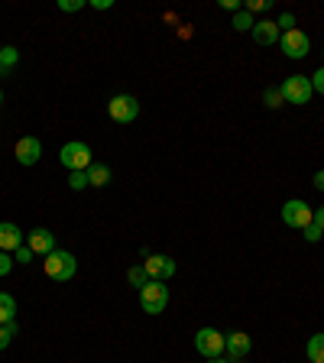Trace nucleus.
<instances>
[{
	"label": "nucleus",
	"instance_id": "nucleus-27",
	"mask_svg": "<svg viewBox=\"0 0 324 363\" xmlns=\"http://www.w3.org/2000/svg\"><path fill=\"white\" fill-rule=\"evenodd\" d=\"M58 10L62 13H78V10H85V0H58Z\"/></svg>",
	"mask_w": 324,
	"mask_h": 363
},
{
	"label": "nucleus",
	"instance_id": "nucleus-17",
	"mask_svg": "<svg viewBox=\"0 0 324 363\" xmlns=\"http://www.w3.org/2000/svg\"><path fill=\"white\" fill-rule=\"evenodd\" d=\"M16 321V299L10 292H0V324Z\"/></svg>",
	"mask_w": 324,
	"mask_h": 363
},
{
	"label": "nucleus",
	"instance_id": "nucleus-5",
	"mask_svg": "<svg viewBox=\"0 0 324 363\" xmlns=\"http://www.w3.org/2000/svg\"><path fill=\"white\" fill-rule=\"evenodd\" d=\"M315 221V208L301 198H292V202L282 204V224L292 227V230H305L308 224Z\"/></svg>",
	"mask_w": 324,
	"mask_h": 363
},
{
	"label": "nucleus",
	"instance_id": "nucleus-25",
	"mask_svg": "<svg viewBox=\"0 0 324 363\" xmlns=\"http://www.w3.org/2000/svg\"><path fill=\"white\" fill-rule=\"evenodd\" d=\"M301 237H305L308 243H318V240H321V237H324V230H321V227L315 224V221H311V224H308L305 230H301Z\"/></svg>",
	"mask_w": 324,
	"mask_h": 363
},
{
	"label": "nucleus",
	"instance_id": "nucleus-39",
	"mask_svg": "<svg viewBox=\"0 0 324 363\" xmlns=\"http://www.w3.org/2000/svg\"><path fill=\"white\" fill-rule=\"evenodd\" d=\"M321 56H324V52H321Z\"/></svg>",
	"mask_w": 324,
	"mask_h": 363
},
{
	"label": "nucleus",
	"instance_id": "nucleus-35",
	"mask_svg": "<svg viewBox=\"0 0 324 363\" xmlns=\"http://www.w3.org/2000/svg\"><path fill=\"white\" fill-rule=\"evenodd\" d=\"M208 363H230L227 357H214V360H208Z\"/></svg>",
	"mask_w": 324,
	"mask_h": 363
},
{
	"label": "nucleus",
	"instance_id": "nucleus-7",
	"mask_svg": "<svg viewBox=\"0 0 324 363\" xmlns=\"http://www.w3.org/2000/svg\"><path fill=\"white\" fill-rule=\"evenodd\" d=\"M194 350L204 357V360H214V357H224V334L218 328H201L194 334Z\"/></svg>",
	"mask_w": 324,
	"mask_h": 363
},
{
	"label": "nucleus",
	"instance_id": "nucleus-19",
	"mask_svg": "<svg viewBox=\"0 0 324 363\" xmlns=\"http://www.w3.org/2000/svg\"><path fill=\"white\" fill-rule=\"evenodd\" d=\"M127 283L133 285V289H143V285L149 283V276H146L143 263H139V266H130V269H127Z\"/></svg>",
	"mask_w": 324,
	"mask_h": 363
},
{
	"label": "nucleus",
	"instance_id": "nucleus-8",
	"mask_svg": "<svg viewBox=\"0 0 324 363\" xmlns=\"http://www.w3.org/2000/svg\"><path fill=\"white\" fill-rule=\"evenodd\" d=\"M143 269L149 279H156V283H169L178 266H175V259L166 257V253H149V257L143 259Z\"/></svg>",
	"mask_w": 324,
	"mask_h": 363
},
{
	"label": "nucleus",
	"instance_id": "nucleus-12",
	"mask_svg": "<svg viewBox=\"0 0 324 363\" xmlns=\"http://www.w3.org/2000/svg\"><path fill=\"white\" fill-rule=\"evenodd\" d=\"M26 247H30L36 257H49V253L56 250V234H52L49 227H32L30 234H26Z\"/></svg>",
	"mask_w": 324,
	"mask_h": 363
},
{
	"label": "nucleus",
	"instance_id": "nucleus-14",
	"mask_svg": "<svg viewBox=\"0 0 324 363\" xmlns=\"http://www.w3.org/2000/svg\"><path fill=\"white\" fill-rule=\"evenodd\" d=\"M26 243V234L10 221H0V250L4 253H16Z\"/></svg>",
	"mask_w": 324,
	"mask_h": 363
},
{
	"label": "nucleus",
	"instance_id": "nucleus-9",
	"mask_svg": "<svg viewBox=\"0 0 324 363\" xmlns=\"http://www.w3.org/2000/svg\"><path fill=\"white\" fill-rule=\"evenodd\" d=\"M279 49H282L285 59H305L308 52H311V39H308V32L292 30V32L279 36Z\"/></svg>",
	"mask_w": 324,
	"mask_h": 363
},
{
	"label": "nucleus",
	"instance_id": "nucleus-24",
	"mask_svg": "<svg viewBox=\"0 0 324 363\" xmlns=\"http://www.w3.org/2000/svg\"><path fill=\"white\" fill-rule=\"evenodd\" d=\"M243 10H247V13H269V10H273V0H250Z\"/></svg>",
	"mask_w": 324,
	"mask_h": 363
},
{
	"label": "nucleus",
	"instance_id": "nucleus-33",
	"mask_svg": "<svg viewBox=\"0 0 324 363\" xmlns=\"http://www.w3.org/2000/svg\"><path fill=\"white\" fill-rule=\"evenodd\" d=\"M91 7H94V10H111L113 0H91Z\"/></svg>",
	"mask_w": 324,
	"mask_h": 363
},
{
	"label": "nucleus",
	"instance_id": "nucleus-4",
	"mask_svg": "<svg viewBox=\"0 0 324 363\" xmlns=\"http://www.w3.org/2000/svg\"><path fill=\"white\" fill-rule=\"evenodd\" d=\"M279 91H282L285 104H308V101H311V94H315V88H311V78H308V75H292V78H285L282 85H279Z\"/></svg>",
	"mask_w": 324,
	"mask_h": 363
},
{
	"label": "nucleus",
	"instance_id": "nucleus-20",
	"mask_svg": "<svg viewBox=\"0 0 324 363\" xmlns=\"http://www.w3.org/2000/svg\"><path fill=\"white\" fill-rule=\"evenodd\" d=\"M253 13H247V10H240V13H234V20H230V26H234L237 32H250L253 30Z\"/></svg>",
	"mask_w": 324,
	"mask_h": 363
},
{
	"label": "nucleus",
	"instance_id": "nucleus-26",
	"mask_svg": "<svg viewBox=\"0 0 324 363\" xmlns=\"http://www.w3.org/2000/svg\"><path fill=\"white\" fill-rule=\"evenodd\" d=\"M16 266V259H13V253H4L0 250V279H4V276H10V269Z\"/></svg>",
	"mask_w": 324,
	"mask_h": 363
},
{
	"label": "nucleus",
	"instance_id": "nucleus-31",
	"mask_svg": "<svg viewBox=\"0 0 324 363\" xmlns=\"http://www.w3.org/2000/svg\"><path fill=\"white\" fill-rule=\"evenodd\" d=\"M220 7H224V10H230V13H240V0H220Z\"/></svg>",
	"mask_w": 324,
	"mask_h": 363
},
{
	"label": "nucleus",
	"instance_id": "nucleus-1",
	"mask_svg": "<svg viewBox=\"0 0 324 363\" xmlns=\"http://www.w3.org/2000/svg\"><path fill=\"white\" fill-rule=\"evenodd\" d=\"M42 269H46L49 279H56V283H68V279H75V273H78V259H75V253L68 250H52L46 259H42Z\"/></svg>",
	"mask_w": 324,
	"mask_h": 363
},
{
	"label": "nucleus",
	"instance_id": "nucleus-37",
	"mask_svg": "<svg viewBox=\"0 0 324 363\" xmlns=\"http://www.w3.org/2000/svg\"><path fill=\"white\" fill-rule=\"evenodd\" d=\"M0 107H4V91H0Z\"/></svg>",
	"mask_w": 324,
	"mask_h": 363
},
{
	"label": "nucleus",
	"instance_id": "nucleus-10",
	"mask_svg": "<svg viewBox=\"0 0 324 363\" xmlns=\"http://www.w3.org/2000/svg\"><path fill=\"white\" fill-rule=\"evenodd\" d=\"M253 350V340H250V334L247 331H230V334H224V357L230 363H240V360H247V354Z\"/></svg>",
	"mask_w": 324,
	"mask_h": 363
},
{
	"label": "nucleus",
	"instance_id": "nucleus-13",
	"mask_svg": "<svg viewBox=\"0 0 324 363\" xmlns=\"http://www.w3.org/2000/svg\"><path fill=\"white\" fill-rule=\"evenodd\" d=\"M250 36H253V42L256 46H279V26H275V20H256L253 23V30H250Z\"/></svg>",
	"mask_w": 324,
	"mask_h": 363
},
{
	"label": "nucleus",
	"instance_id": "nucleus-11",
	"mask_svg": "<svg viewBox=\"0 0 324 363\" xmlns=\"http://www.w3.org/2000/svg\"><path fill=\"white\" fill-rule=\"evenodd\" d=\"M13 156L20 166H36V162L42 159V143L39 137H20L13 146Z\"/></svg>",
	"mask_w": 324,
	"mask_h": 363
},
{
	"label": "nucleus",
	"instance_id": "nucleus-28",
	"mask_svg": "<svg viewBox=\"0 0 324 363\" xmlns=\"http://www.w3.org/2000/svg\"><path fill=\"white\" fill-rule=\"evenodd\" d=\"M275 26H279V32H292V30H295V16H292V13H279Z\"/></svg>",
	"mask_w": 324,
	"mask_h": 363
},
{
	"label": "nucleus",
	"instance_id": "nucleus-29",
	"mask_svg": "<svg viewBox=\"0 0 324 363\" xmlns=\"http://www.w3.org/2000/svg\"><path fill=\"white\" fill-rule=\"evenodd\" d=\"M32 257H36V253H32L30 247H26V243H23V247H20V250L13 253V259H16V263H32Z\"/></svg>",
	"mask_w": 324,
	"mask_h": 363
},
{
	"label": "nucleus",
	"instance_id": "nucleus-23",
	"mask_svg": "<svg viewBox=\"0 0 324 363\" xmlns=\"http://www.w3.org/2000/svg\"><path fill=\"white\" fill-rule=\"evenodd\" d=\"M85 185H88V172H68V188L72 192H81Z\"/></svg>",
	"mask_w": 324,
	"mask_h": 363
},
{
	"label": "nucleus",
	"instance_id": "nucleus-21",
	"mask_svg": "<svg viewBox=\"0 0 324 363\" xmlns=\"http://www.w3.org/2000/svg\"><path fill=\"white\" fill-rule=\"evenodd\" d=\"M16 62H20V49H16V46H4V49H0V65H4L7 72L13 68Z\"/></svg>",
	"mask_w": 324,
	"mask_h": 363
},
{
	"label": "nucleus",
	"instance_id": "nucleus-34",
	"mask_svg": "<svg viewBox=\"0 0 324 363\" xmlns=\"http://www.w3.org/2000/svg\"><path fill=\"white\" fill-rule=\"evenodd\" d=\"M315 224L324 230V204H321V208H315Z\"/></svg>",
	"mask_w": 324,
	"mask_h": 363
},
{
	"label": "nucleus",
	"instance_id": "nucleus-36",
	"mask_svg": "<svg viewBox=\"0 0 324 363\" xmlns=\"http://www.w3.org/2000/svg\"><path fill=\"white\" fill-rule=\"evenodd\" d=\"M0 78H7V68H4V65H0Z\"/></svg>",
	"mask_w": 324,
	"mask_h": 363
},
{
	"label": "nucleus",
	"instance_id": "nucleus-32",
	"mask_svg": "<svg viewBox=\"0 0 324 363\" xmlns=\"http://www.w3.org/2000/svg\"><path fill=\"white\" fill-rule=\"evenodd\" d=\"M311 185H315L318 192H324V169H318V172H315V178H311Z\"/></svg>",
	"mask_w": 324,
	"mask_h": 363
},
{
	"label": "nucleus",
	"instance_id": "nucleus-6",
	"mask_svg": "<svg viewBox=\"0 0 324 363\" xmlns=\"http://www.w3.org/2000/svg\"><path fill=\"white\" fill-rule=\"evenodd\" d=\"M107 117L113 123H133L139 117V101L133 94H113L107 101Z\"/></svg>",
	"mask_w": 324,
	"mask_h": 363
},
{
	"label": "nucleus",
	"instance_id": "nucleus-22",
	"mask_svg": "<svg viewBox=\"0 0 324 363\" xmlns=\"http://www.w3.org/2000/svg\"><path fill=\"white\" fill-rule=\"evenodd\" d=\"M16 331H20V328H16V321L0 324V350H7V347H10V340L16 338Z\"/></svg>",
	"mask_w": 324,
	"mask_h": 363
},
{
	"label": "nucleus",
	"instance_id": "nucleus-30",
	"mask_svg": "<svg viewBox=\"0 0 324 363\" xmlns=\"http://www.w3.org/2000/svg\"><path fill=\"white\" fill-rule=\"evenodd\" d=\"M311 88H315L318 94H324V65H321V68H318L315 75H311Z\"/></svg>",
	"mask_w": 324,
	"mask_h": 363
},
{
	"label": "nucleus",
	"instance_id": "nucleus-16",
	"mask_svg": "<svg viewBox=\"0 0 324 363\" xmlns=\"http://www.w3.org/2000/svg\"><path fill=\"white\" fill-rule=\"evenodd\" d=\"M305 357H308V363H324V331H318V334L308 338Z\"/></svg>",
	"mask_w": 324,
	"mask_h": 363
},
{
	"label": "nucleus",
	"instance_id": "nucleus-18",
	"mask_svg": "<svg viewBox=\"0 0 324 363\" xmlns=\"http://www.w3.org/2000/svg\"><path fill=\"white\" fill-rule=\"evenodd\" d=\"M263 104H266L269 111H279V107L285 104V101H282V91H279V85H269V88L263 91Z\"/></svg>",
	"mask_w": 324,
	"mask_h": 363
},
{
	"label": "nucleus",
	"instance_id": "nucleus-15",
	"mask_svg": "<svg viewBox=\"0 0 324 363\" xmlns=\"http://www.w3.org/2000/svg\"><path fill=\"white\" fill-rule=\"evenodd\" d=\"M111 166L107 162H91L88 166V185L91 188H104V185H111Z\"/></svg>",
	"mask_w": 324,
	"mask_h": 363
},
{
	"label": "nucleus",
	"instance_id": "nucleus-2",
	"mask_svg": "<svg viewBox=\"0 0 324 363\" xmlns=\"http://www.w3.org/2000/svg\"><path fill=\"white\" fill-rule=\"evenodd\" d=\"M58 162H62L68 172H88V166L94 162V153H91L88 143H81V140H68V143L58 149Z\"/></svg>",
	"mask_w": 324,
	"mask_h": 363
},
{
	"label": "nucleus",
	"instance_id": "nucleus-38",
	"mask_svg": "<svg viewBox=\"0 0 324 363\" xmlns=\"http://www.w3.org/2000/svg\"><path fill=\"white\" fill-rule=\"evenodd\" d=\"M0 49H4V46H0Z\"/></svg>",
	"mask_w": 324,
	"mask_h": 363
},
{
	"label": "nucleus",
	"instance_id": "nucleus-3",
	"mask_svg": "<svg viewBox=\"0 0 324 363\" xmlns=\"http://www.w3.org/2000/svg\"><path fill=\"white\" fill-rule=\"evenodd\" d=\"M166 305H169V285L149 279V283L139 289V308H143L146 315H162Z\"/></svg>",
	"mask_w": 324,
	"mask_h": 363
}]
</instances>
